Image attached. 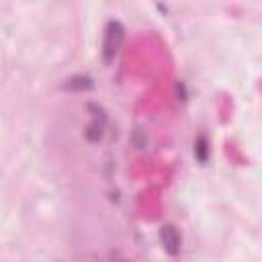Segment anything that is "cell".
Returning a JSON list of instances; mask_svg holds the SVG:
<instances>
[{
    "label": "cell",
    "mask_w": 262,
    "mask_h": 262,
    "mask_svg": "<svg viewBox=\"0 0 262 262\" xmlns=\"http://www.w3.org/2000/svg\"><path fill=\"white\" fill-rule=\"evenodd\" d=\"M123 37H125V29L119 21H111L104 29V39H102V58L104 62H111L117 51L123 43Z\"/></svg>",
    "instance_id": "6da1fadb"
},
{
    "label": "cell",
    "mask_w": 262,
    "mask_h": 262,
    "mask_svg": "<svg viewBox=\"0 0 262 262\" xmlns=\"http://www.w3.org/2000/svg\"><path fill=\"white\" fill-rule=\"evenodd\" d=\"M160 240H162L164 250L170 256H176L180 252V236H178V232H176L174 226H164L160 230Z\"/></svg>",
    "instance_id": "7a4b0ae2"
},
{
    "label": "cell",
    "mask_w": 262,
    "mask_h": 262,
    "mask_svg": "<svg viewBox=\"0 0 262 262\" xmlns=\"http://www.w3.org/2000/svg\"><path fill=\"white\" fill-rule=\"evenodd\" d=\"M64 88H68V90H86V88H92V80L88 76H74L64 84Z\"/></svg>",
    "instance_id": "3957f363"
},
{
    "label": "cell",
    "mask_w": 262,
    "mask_h": 262,
    "mask_svg": "<svg viewBox=\"0 0 262 262\" xmlns=\"http://www.w3.org/2000/svg\"><path fill=\"white\" fill-rule=\"evenodd\" d=\"M195 156H197L199 162H207V158H209V141H207L205 135L197 137V141H195Z\"/></svg>",
    "instance_id": "277c9868"
},
{
    "label": "cell",
    "mask_w": 262,
    "mask_h": 262,
    "mask_svg": "<svg viewBox=\"0 0 262 262\" xmlns=\"http://www.w3.org/2000/svg\"><path fill=\"white\" fill-rule=\"evenodd\" d=\"M86 139L88 141H92V143H96L100 137H102V125L98 123V121H94V123H90L88 127H86Z\"/></svg>",
    "instance_id": "5b68a950"
},
{
    "label": "cell",
    "mask_w": 262,
    "mask_h": 262,
    "mask_svg": "<svg viewBox=\"0 0 262 262\" xmlns=\"http://www.w3.org/2000/svg\"><path fill=\"white\" fill-rule=\"evenodd\" d=\"M133 145L137 149H141L145 145V133H143V129H135V133H133Z\"/></svg>",
    "instance_id": "8992f818"
}]
</instances>
